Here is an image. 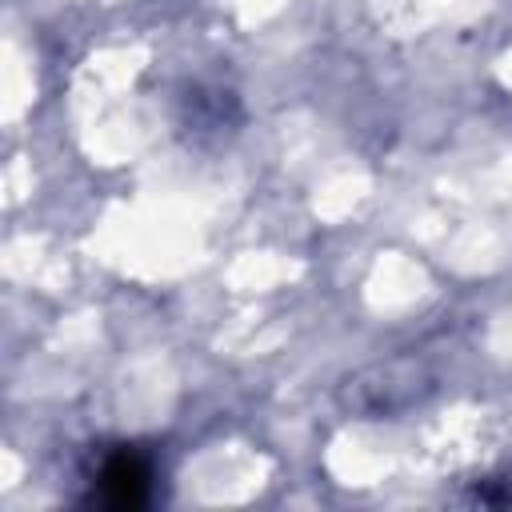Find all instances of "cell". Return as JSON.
Listing matches in <instances>:
<instances>
[{
    "label": "cell",
    "instance_id": "1",
    "mask_svg": "<svg viewBox=\"0 0 512 512\" xmlns=\"http://www.w3.org/2000/svg\"><path fill=\"white\" fill-rule=\"evenodd\" d=\"M96 492L104 504H116V508H136L148 500V484H152V468L144 456H136L132 448H120L112 456L100 460L96 468Z\"/></svg>",
    "mask_w": 512,
    "mask_h": 512
}]
</instances>
